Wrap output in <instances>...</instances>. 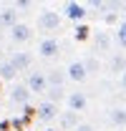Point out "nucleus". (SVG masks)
I'll use <instances>...</instances> for the list:
<instances>
[{"mask_svg": "<svg viewBox=\"0 0 126 131\" xmlns=\"http://www.w3.org/2000/svg\"><path fill=\"white\" fill-rule=\"evenodd\" d=\"M30 91H28V86L25 83H15L13 88H10V101L13 103H18V106H25L28 101H30Z\"/></svg>", "mask_w": 126, "mask_h": 131, "instance_id": "obj_8", "label": "nucleus"}, {"mask_svg": "<svg viewBox=\"0 0 126 131\" xmlns=\"http://www.w3.org/2000/svg\"><path fill=\"white\" fill-rule=\"evenodd\" d=\"M66 103H68V108H71V111L81 114V111H86L88 98H86V93H83V91H71V93H66Z\"/></svg>", "mask_w": 126, "mask_h": 131, "instance_id": "obj_5", "label": "nucleus"}, {"mask_svg": "<svg viewBox=\"0 0 126 131\" xmlns=\"http://www.w3.org/2000/svg\"><path fill=\"white\" fill-rule=\"evenodd\" d=\"M58 53H61V43L56 38H43L38 43V56L40 58H56Z\"/></svg>", "mask_w": 126, "mask_h": 131, "instance_id": "obj_4", "label": "nucleus"}, {"mask_svg": "<svg viewBox=\"0 0 126 131\" xmlns=\"http://www.w3.org/2000/svg\"><path fill=\"white\" fill-rule=\"evenodd\" d=\"M73 131H96L93 126H91V124H76V129Z\"/></svg>", "mask_w": 126, "mask_h": 131, "instance_id": "obj_23", "label": "nucleus"}, {"mask_svg": "<svg viewBox=\"0 0 126 131\" xmlns=\"http://www.w3.org/2000/svg\"><path fill=\"white\" fill-rule=\"evenodd\" d=\"M124 68H126V58L124 56H113V58H111V63H109L111 73H119V71H124Z\"/></svg>", "mask_w": 126, "mask_h": 131, "instance_id": "obj_17", "label": "nucleus"}, {"mask_svg": "<svg viewBox=\"0 0 126 131\" xmlns=\"http://www.w3.org/2000/svg\"><path fill=\"white\" fill-rule=\"evenodd\" d=\"M88 15V8L78 3V0H68L66 3V8H63V18H68V20H73V23H81V20H86Z\"/></svg>", "mask_w": 126, "mask_h": 131, "instance_id": "obj_2", "label": "nucleus"}, {"mask_svg": "<svg viewBox=\"0 0 126 131\" xmlns=\"http://www.w3.org/2000/svg\"><path fill=\"white\" fill-rule=\"evenodd\" d=\"M15 76H18V71L13 68L10 61H3V63H0V81H13Z\"/></svg>", "mask_w": 126, "mask_h": 131, "instance_id": "obj_16", "label": "nucleus"}, {"mask_svg": "<svg viewBox=\"0 0 126 131\" xmlns=\"http://www.w3.org/2000/svg\"><path fill=\"white\" fill-rule=\"evenodd\" d=\"M56 116H58V103H53V101H43V103L38 106V121L50 124Z\"/></svg>", "mask_w": 126, "mask_h": 131, "instance_id": "obj_9", "label": "nucleus"}, {"mask_svg": "<svg viewBox=\"0 0 126 131\" xmlns=\"http://www.w3.org/2000/svg\"><path fill=\"white\" fill-rule=\"evenodd\" d=\"M18 23V10L15 8H0V28H10Z\"/></svg>", "mask_w": 126, "mask_h": 131, "instance_id": "obj_13", "label": "nucleus"}, {"mask_svg": "<svg viewBox=\"0 0 126 131\" xmlns=\"http://www.w3.org/2000/svg\"><path fill=\"white\" fill-rule=\"evenodd\" d=\"M88 8L91 10H103V0H88Z\"/></svg>", "mask_w": 126, "mask_h": 131, "instance_id": "obj_22", "label": "nucleus"}, {"mask_svg": "<svg viewBox=\"0 0 126 131\" xmlns=\"http://www.w3.org/2000/svg\"><path fill=\"white\" fill-rule=\"evenodd\" d=\"M109 46H111V38H109V33H96V48L98 50H109Z\"/></svg>", "mask_w": 126, "mask_h": 131, "instance_id": "obj_18", "label": "nucleus"}, {"mask_svg": "<svg viewBox=\"0 0 126 131\" xmlns=\"http://www.w3.org/2000/svg\"><path fill=\"white\" fill-rule=\"evenodd\" d=\"M119 86H121V88L126 91V68L121 71V76H119Z\"/></svg>", "mask_w": 126, "mask_h": 131, "instance_id": "obj_24", "label": "nucleus"}, {"mask_svg": "<svg viewBox=\"0 0 126 131\" xmlns=\"http://www.w3.org/2000/svg\"><path fill=\"white\" fill-rule=\"evenodd\" d=\"M109 121L113 126H126V106H116V108H111L109 111Z\"/></svg>", "mask_w": 126, "mask_h": 131, "instance_id": "obj_14", "label": "nucleus"}, {"mask_svg": "<svg viewBox=\"0 0 126 131\" xmlns=\"http://www.w3.org/2000/svg\"><path fill=\"white\" fill-rule=\"evenodd\" d=\"M33 0H15V10H30Z\"/></svg>", "mask_w": 126, "mask_h": 131, "instance_id": "obj_21", "label": "nucleus"}, {"mask_svg": "<svg viewBox=\"0 0 126 131\" xmlns=\"http://www.w3.org/2000/svg\"><path fill=\"white\" fill-rule=\"evenodd\" d=\"M43 93H48V101H53V103H61L63 98H66V91H63V86H48Z\"/></svg>", "mask_w": 126, "mask_h": 131, "instance_id": "obj_15", "label": "nucleus"}, {"mask_svg": "<svg viewBox=\"0 0 126 131\" xmlns=\"http://www.w3.org/2000/svg\"><path fill=\"white\" fill-rule=\"evenodd\" d=\"M30 38H33L30 25H25V23H13L10 25V40L13 43H28Z\"/></svg>", "mask_w": 126, "mask_h": 131, "instance_id": "obj_6", "label": "nucleus"}, {"mask_svg": "<svg viewBox=\"0 0 126 131\" xmlns=\"http://www.w3.org/2000/svg\"><path fill=\"white\" fill-rule=\"evenodd\" d=\"M63 23V15L56 13V10H40L38 15V28L40 30H58Z\"/></svg>", "mask_w": 126, "mask_h": 131, "instance_id": "obj_1", "label": "nucleus"}, {"mask_svg": "<svg viewBox=\"0 0 126 131\" xmlns=\"http://www.w3.org/2000/svg\"><path fill=\"white\" fill-rule=\"evenodd\" d=\"M116 40H119V46L126 48V18L119 23V30H116Z\"/></svg>", "mask_w": 126, "mask_h": 131, "instance_id": "obj_19", "label": "nucleus"}, {"mask_svg": "<svg viewBox=\"0 0 126 131\" xmlns=\"http://www.w3.org/2000/svg\"><path fill=\"white\" fill-rule=\"evenodd\" d=\"M66 78L73 81V83H83L86 78H88L86 63H83V61H73V63H68V68H66Z\"/></svg>", "mask_w": 126, "mask_h": 131, "instance_id": "obj_3", "label": "nucleus"}, {"mask_svg": "<svg viewBox=\"0 0 126 131\" xmlns=\"http://www.w3.org/2000/svg\"><path fill=\"white\" fill-rule=\"evenodd\" d=\"M10 63H13L15 71H28V68L33 66V56L25 53V50H15V53L10 56Z\"/></svg>", "mask_w": 126, "mask_h": 131, "instance_id": "obj_11", "label": "nucleus"}, {"mask_svg": "<svg viewBox=\"0 0 126 131\" xmlns=\"http://www.w3.org/2000/svg\"><path fill=\"white\" fill-rule=\"evenodd\" d=\"M56 118H58V126H61L63 131H73V129H76V124H78V114L71 111V108H68V111H58Z\"/></svg>", "mask_w": 126, "mask_h": 131, "instance_id": "obj_10", "label": "nucleus"}, {"mask_svg": "<svg viewBox=\"0 0 126 131\" xmlns=\"http://www.w3.org/2000/svg\"><path fill=\"white\" fill-rule=\"evenodd\" d=\"M25 86H28L30 93H43V91L48 88L46 73H43V71H33L30 76H28V81H25Z\"/></svg>", "mask_w": 126, "mask_h": 131, "instance_id": "obj_7", "label": "nucleus"}, {"mask_svg": "<svg viewBox=\"0 0 126 131\" xmlns=\"http://www.w3.org/2000/svg\"><path fill=\"white\" fill-rule=\"evenodd\" d=\"M73 35H76V40H86V38H88V28L81 23V25H76V33H73Z\"/></svg>", "mask_w": 126, "mask_h": 131, "instance_id": "obj_20", "label": "nucleus"}, {"mask_svg": "<svg viewBox=\"0 0 126 131\" xmlns=\"http://www.w3.org/2000/svg\"><path fill=\"white\" fill-rule=\"evenodd\" d=\"M46 81H48V86H63L68 81L66 78V68H50L46 73Z\"/></svg>", "mask_w": 126, "mask_h": 131, "instance_id": "obj_12", "label": "nucleus"}]
</instances>
